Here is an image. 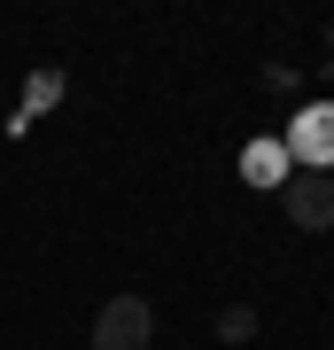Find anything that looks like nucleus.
<instances>
[{
    "instance_id": "obj_6",
    "label": "nucleus",
    "mask_w": 334,
    "mask_h": 350,
    "mask_svg": "<svg viewBox=\"0 0 334 350\" xmlns=\"http://www.w3.org/2000/svg\"><path fill=\"white\" fill-rule=\"evenodd\" d=\"M218 335H225V342H249V335H257V312H249V304H234V312L218 319Z\"/></svg>"
},
{
    "instance_id": "obj_2",
    "label": "nucleus",
    "mask_w": 334,
    "mask_h": 350,
    "mask_svg": "<svg viewBox=\"0 0 334 350\" xmlns=\"http://www.w3.org/2000/svg\"><path fill=\"white\" fill-rule=\"evenodd\" d=\"M156 342V304L148 296H109L94 319V350H148Z\"/></svg>"
},
{
    "instance_id": "obj_3",
    "label": "nucleus",
    "mask_w": 334,
    "mask_h": 350,
    "mask_svg": "<svg viewBox=\"0 0 334 350\" xmlns=\"http://www.w3.org/2000/svg\"><path fill=\"white\" fill-rule=\"evenodd\" d=\"M280 211L303 226V234H326L334 226V172H296L280 187Z\"/></svg>"
},
{
    "instance_id": "obj_4",
    "label": "nucleus",
    "mask_w": 334,
    "mask_h": 350,
    "mask_svg": "<svg viewBox=\"0 0 334 350\" xmlns=\"http://www.w3.org/2000/svg\"><path fill=\"white\" fill-rule=\"evenodd\" d=\"M241 179L273 195V187H288V179H296V163H288L280 140H249V148H241Z\"/></svg>"
},
{
    "instance_id": "obj_5",
    "label": "nucleus",
    "mask_w": 334,
    "mask_h": 350,
    "mask_svg": "<svg viewBox=\"0 0 334 350\" xmlns=\"http://www.w3.org/2000/svg\"><path fill=\"white\" fill-rule=\"evenodd\" d=\"M55 101H62V70L47 63V70H31V86H24V101H16V117H8V133H31L39 117L55 109Z\"/></svg>"
},
{
    "instance_id": "obj_1",
    "label": "nucleus",
    "mask_w": 334,
    "mask_h": 350,
    "mask_svg": "<svg viewBox=\"0 0 334 350\" xmlns=\"http://www.w3.org/2000/svg\"><path fill=\"white\" fill-rule=\"evenodd\" d=\"M280 148L296 172H334V101H303L296 125L280 133Z\"/></svg>"
}]
</instances>
